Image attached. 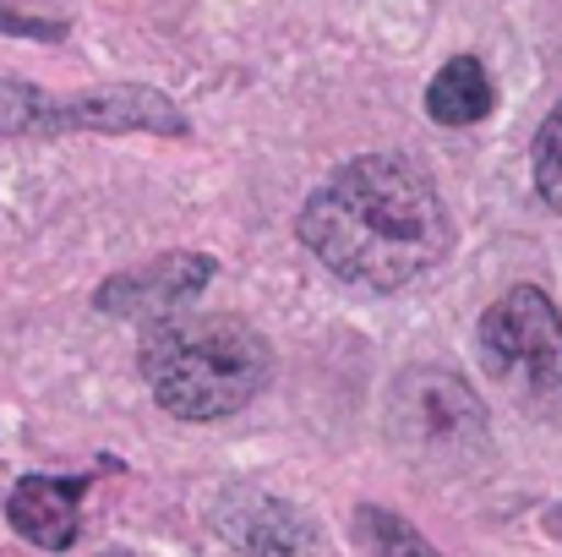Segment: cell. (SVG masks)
<instances>
[{
  "mask_svg": "<svg viewBox=\"0 0 562 557\" xmlns=\"http://www.w3.org/2000/svg\"><path fill=\"white\" fill-rule=\"evenodd\" d=\"M207 279H213V257H202V252H165V257H154V263H143L132 274H115L93 301L110 318L159 328L170 318H187L191 296H202Z\"/></svg>",
  "mask_w": 562,
  "mask_h": 557,
  "instance_id": "52a82bcc",
  "label": "cell"
},
{
  "mask_svg": "<svg viewBox=\"0 0 562 557\" xmlns=\"http://www.w3.org/2000/svg\"><path fill=\"white\" fill-rule=\"evenodd\" d=\"M110 557H126V553H110Z\"/></svg>",
  "mask_w": 562,
  "mask_h": 557,
  "instance_id": "4fadbf2b",
  "label": "cell"
},
{
  "mask_svg": "<svg viewBox=\"0 0 562 557\" xmlns=\"http://www.w3.org/2000/svg\"><path fill=\"white\" fill-rule=\"evenodd\" d=\"M356 542L367 547V557H442L409 520H398L382 503H361L356 509Z\"/></svg>",
  "mask_w": 562,
  "mask_h": 557,
  "instance_id": "30bf717a",
  "label": "cell"
},
{
  "mask_svg": "<svg viewBox=\"0 0 562 557\" xmlns=\"http://www.w3.org/2000/svg\"><path fill=\"white\" fill-rule=\"evenodd\" d=\"M55 132H159L187 137V115L159 93L137 82H110L93 93L49 99L27 82L0 77V137H55Z\"/></svg>",
  "mask_w": 562,
  "mask_h": 557,
  "instance_id": "5b68a950",
  "label": "cell"
},
{
  "mask_svg": "<svg viewBox=\"0 0 562 557\" xmlns=\"http://www.w3.org/2000/svg\"><path fill=\"white\" fill-rule=\"evenodd\" d=\"M88 481H93L88 470L82 476H22L5 498L11 531L44 553H66L77 542V503H82Z\"/></svg>",
  "mask_w": 562,
  "mask_h": 557,
  "instance_id": "ba28073f",
  "label": "cell"
},
{
  "mask_svg": "<svg viewBox=\"0 0 562 557\" xmlns=\"http://www.w3.org/2000/svg\"><path fill=\"white\" fill-rule=\"evenodd\" d=\"M382 421H387L393 448L404 459H415L426 476H470L492 448L481 393L442 367L398 371L387 388Z\"/></svg>",
  "mask_w": 562,
  "mask_h": 557,
  "instance_id": "3957f363",
  "label": "cell"
},
{
  "mask_svg": "<svg viewBox=\"0 0 562 557\" xmlns=\"http://www.w3.org/2000/svg\"><path fill=\"white\" fill-rule=\"evenodd\" d=\"M301 246L361 290H404L453 246V219L431 176L398 154L339 165L301 208Z\"/></svg>",
  "mask_w": 562,
  "mask_h": 557,
  "instance_id": "6da1fadb",
  "label": "cell"
},
{
  "mask_svg": "<svg viewBox=\"0 0 562 557\" xmlns=\"http://www.w3.org/2000/svg\"><path fill=\"white\" fill-rule=\"evenodd\" d=\"M486 377L536 421H562V312L547 290L514 285L475 323Z\"/></svg>",
  "mask_w": 562,
  "mask_h": 557,
  "instance_id": "277c9868",
  "label": "cell"
},
{
  "mask_svg": "<svg viewBox=\"0 0 562 557\" xmlns=\"http://www.w3.org/2000/svg\"><path fill=\"white\" fill-rule=\"evenodd\" d=\"M492 104H497V88L475 55H453L426 88V115L437 126H475L492 115Z\"/></svg>",
  "mask_w": 562,
  "mask_h": 557,
  "instance_id": "9c48e42d",
  "label": "cell"
},
{
  "mask_svg": "<svg viewBox=\"0 0 562 557\" xmlns=\"http://www.w3.org/2000/svg\"><path fill=\"white\" fill-rule=\"evenodd\" d=\"M213 531L246 557H323V531L262 487H224L213 498Z\"/></svg>",
  "mask_w": 562,
  "mask_h": 557,
  "instance_id": "8992f818",
  "label": "cell"
},
{
  "mask_svg": "<svg viewBox=\"0 0 562 557\" xmlns=\"http://www.w3.org/2000/svg\"><path fill=\"white\" fill-rule=\"evenodd\" d=\"M143 382L176 421H224L268 382V345L246 318L202 312L170 318L143 339Z\"/></svg>",
  "mask_w": 562,
  "mask_h": 557,
  "instance_id": "7a4b0ae2",
  "label": "cell"
},
{
  "mask_svg": "<svg viewBox=\"0 0 562 557\" xmlns=\"http://www.w3.org/2000/svg\"><path fill=\"white\" fill-rule=\"evenodd\" d=\"M530 176H536V197H541L552 213H562V104L541 121V132H536Z\"/></svg>",
  "mask_w": 562,
  "mask_h": 557,
  "instance_id": "8fae6325",
  "label": "cell"
},
{
  "mask_svg": "<svg viewBox=\"0 0 562 557\" xmlns=\"http://www.w3.org/2000/svg\"><path fill=\"white\" fill-rule=\"evenodd\" d=\"M0 27H16V33H27V38H60V33H66V22H33V16H22V11H0Z\"/></svg>",
  "mask_w": 562,
  "mask_h": 557,
  "instance_id": "7c38bea8",
  "label": "cell"
}]
</instances>
